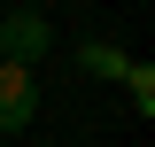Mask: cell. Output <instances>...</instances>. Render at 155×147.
<instances>
[{
    "label": "cell",
    "instance_id": "cell-3",
    "mask_svg": "<svg viewBox=\"0 0 155 147\" xmlns=\"http://www.w3.org/2000/svg\"><path fill=\"white\" fill-rule=\"evenodd\" d=\"M78 62H85L93 77H124V70H132V62H124V47H109V39H85V47H78Z\"/></svg>",
    "mask_w": 155,
    "mask_h": 147
},
{
    "label": "cell",
    "instance_id": "cell-4",
    "mask_svg": "<svg viewBox=\"0 0 155 147\" xmlns=\"http://www.w3.org/2000/svg\"><path fill=\"white\" fill-rule=\"evenodd\" d=\"M124 85H132V109H155V70H147V62H132Z\"/></svg>",
    "mask_w": 155,
    "mask_h": 147
},
{
    "label": "cell",
    "instance_id": "cell-1",
    "mask_svg": "<svg viewBox=\"0 0 155 147\" xmlns=\"http://www.w3.org/2000/svg\"><path fill=\"white\" fill-rule=\"evenodd\" d=\"M47 47H54V31H47V16H39V8H16V16H0V62H16V70H39V62H47Z\"/></svg>",
    "mask_w": 155,
    "mask_h": 147
},
{
    "label": "cell",
    "instance_id": "cell-2",
    "mask_svg": "<svg viewBox=\"0 0 155 147\" xmlns=\"http://www.w3.org/2000/svg\"><path fill=\"white\" fill-rule=\"evenodd\" d=\"M39 116V77L16 70V62H0V132H23Z\"/></svg>",
    "mask_w": 155,
    "mask_h": 147
}]
</instances>
